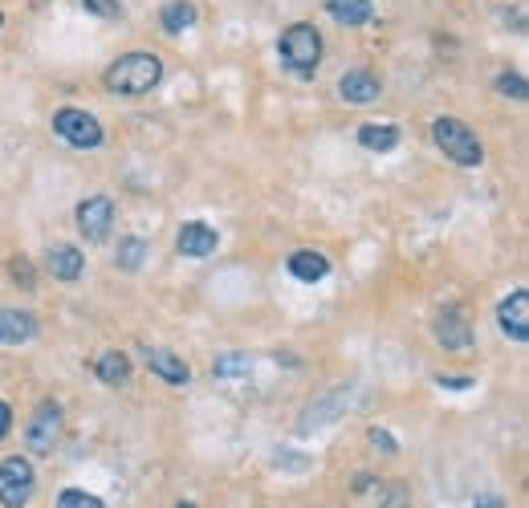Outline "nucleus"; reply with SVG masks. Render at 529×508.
Listing matches in <instances>:
<instances>
[{
    "label": "nucleus",
    "mask_w": 529,
    "mask_h": 508,
    "mask_svg": "<svg viewBox=\"0 0 529 508\" xmlns=\"http://www.w3.org/2000/svg\"><path fill=\"white\" fill-rule=\"evenodd\" d=\"M159 78H163V61L155 53H123L106 70V90L123 94V98H143L159 86Z\"/></svg>",
    "instance_id": "obj_1"
},
{
    "label": "nucleus",
    "mask_w": 529,
    "mask_h": 508,
    "mask_svg": "<svg viewBox=\"0 0 529 508\" xmlns=\"http://www.w3.org/2000/svg\"><path fill=\"white\" fill-rule=\"evenodd\" d=\"M432 139L456 167H481L485 163V147H481L477 131L468 122H460V118H436L432 122Z\"/></svg>",
    "instance_id": "obj_2"
},
{
    "label": "nucleus",
    "mask_w": 529,
    "mask_h": 508,
    "mask_svg": "<svg viewBox=\"0 0 529 508\" xmlns=\"http://www.w3.org/2000/svg\"><path fill=\"white\" fill-rule=\"evenodd\" d=\"M281 61L293 74H314L318 70V57H322V33L314 25H289L281 33Z\"/></svg>",
    "instance_id": "obj_3"
},
{
    "label": "nucleus",
    "mask_w": 529,
    "mask_h": 508,
    "mask_svg": "<svg viewBox=\"0 0 529 508\" xmlns=\"http://www.w3.org/2000/svg\"><path fill=\"white\" fill-rule=\"evenodd\" d=\"M53 135L70 147H78V151H94L102 143V122L78 106H66V110L53 114Z\"/></svg>",
    "instance_id": "obj_4"
},
{
    "label": "nucleus",
    "mask_w": 529,
    "mask_h": 508,
    "mask_svg": "<svg viewBox=\"0 0 529 508\" xmlns=\"http://www.w3.org/2000/svg\"><path fill=\"white\" fill-rule=\"evenodd\" d=\"M33 464L25 456H9L5 464H0V504L5 508H25L33 500Z\"/></svg>",
    "instance_id": "obj_5"
},
{
    "label": "nucleus",
    "mask_w": 529,
    "mask_h": 508,
    "mask_svg": "<svg viewBox=\"0 0 529 508\" xmlns=\"http://www.w3.org/2000/svg\"><path fill=\"white\" fill-rule=\"evenodd\" d=\"M57 439H62V407L53 399H45V403H37V411L25 427V443H29L33 456H45V452H53Z\"/></svg>",
    "instance_id": "obj_6"
},
{
    "label": "nucleus",
    "mask_w": 529,
    "mask_h": 508,
    "mask_svg": "<svg viewBox=\"0 0 529 508\" xmlns=\"http://www.w3.org/2000/svg\"><path fill=\"white\" fill-rule=\"evenodd\" d=\"M78 228L86 240H106V232L114 228V200L110 196H90L78 204Z\"/></svg>",
    "instance_id": "obj_7"
},
{
    "label": "nucleus",
    "mask_w": 529,
    "mask_h": 508,
    "mask_svg": "<svg viewBox=\"0 0 529 508\" xmlns=\"http://www.w3.org/2000/svg\"><path fill=\"white\" fill-rule=\"evenodd\" d=\"M497 322H501V334L513 338V342H529V293L517 289L501 301L497 309Z\"/></svg>",
    "instance_id": "obj_8"
},
{
    "label": "nucleus",
    "mask_w": 529,
    "mask_h": 508,
    "mask_svg": "<svg viewBox=\"0 0 529 508\" xmlns=\"http://www.w3.org/2000/svg\"><path fill=\"white\" fill-rule=\"evenodd\" d=\"M143 362H147V370H151V374H159L163 383H171V387H184L188 378H192L188 362H184L180 354L163 350V346H143Z\"/></svg>",
    "instance_id": "obj_9"
},
{
    "label": "nucleus",
    "mask_w": 529,
    "mask_h": 508,
    "mask_svg": "<svg viewBox=\"0 0 529 508\" xmlns=\"http://www.w3.org/2000/svg\"><path fill=\"white\" fill-rule=\"evenodd\" d=\"M436 338H440L444 350H468V346H473V326H468L464 309L448 305V309L436 317Z\"/></svg>",
    "instance_id": "obj_10"
},
{
    "label": "nucleus",
    "mask_w": 529,
    "mask_h": 508,
    "mask_svg": "<svg viewBox=\"0 0 529 508\" xmlns=\"http://www.w3.org/2000/svg\"><path fill=\"white\" fill-rule=\"evenodd\" d=\"M82 269H86V257H82V248H74V244H53L45 252V273L53 281H78Z\"/></svg>",
    "instance_id": "obj_11"
},
{
    "label": "nucleus",
    "mask_w": 529,
    "mask_h": 508,
    "mask_svg": "<svg viewBox=\"0 0 529 508\" xmlns=\"http://www.w3.org/2000/svg\"><path fill=\"white\" fill-rule=\"evenodd\" d=\"M338 94H342V102H350V106H371V102H379L383 86H379V78L367 74V70H350V74L338 78Z\"/></svg>",
    "instance_id": "obj_12"
},
{
    "label": "nucleus",
    "mask_w": 529,
    "mask_h": 508,
    "mask_svg": "<svg viewBox=\"0 0 529 508\" xmlns=\"http://www.w3.org/2000/svg\"><path fill=\"white\" fill-rule=\"evenodd\" d=\"M175 248H180L184 257L200 261V257H208V252H216V228H208L200 220H188L180 228V236H175Z\"/></svg>",
    "instance_id": "obj_13"
},
{
    "label": "nucleus",
    "mask_w": 529,
    "mask_h": 508,
    "mask_svg": "<svg viewBox=\"0 0 529 508\" xmlns=\"http://www.w3.org/2000/svg\"><path fill=\"white\" fill-rule=\"evenodd\" d=\"M37 334V317L25 309H0V342L5 346H21Z\"/></svg>",
    "instance_id": "obj_14"
},
{
    "label": "nucleus",
    "mask_w": 529,
    "mask_h": 508,
    "mask_svg": "<svg viewBox=\"0 0 529 508\" xmlns=\"http://www.w3.org/2000/svg\"><path fill=\"white\" fill-rule=\"evenodd\" d=\"M326 9H330V17H334L338 25H346V29H359V25H367V21L375 17V5H371V0H326Z\"/></svg>",
    "instance_id": "obj_15"
},
{
    "label": "nucleus",
    "mask_w": 529,
    "mask_h": 508,
    "mask_svg": "<svg viewBox=\"0 0 529 508\" xmlns=\"http://www.w3.org/2000/svg\"><path fill=\"white\" fill-rule=\"evenodd\" d=\"M289 273L298 277V281H322L326 273H330V261L322 257V252H310V248H302V252H293L289 257Z\"/></svg>",
    "instance_id": "obj_16"
},
{
    "label": "nucleus",
    "mask_w": 529,
    "mask_h": 508,
    "mask_svg": "<svg viewBox=\"0 0 529 508\" xmlns=\"http://www.w3.org/2000/svg\"><path fill=\"white\" fill-rule=\"evenodd\" d=\"M359 143L367 147V151H395L399 147V126H391V122H367V126H359Z\"/></svg>",
    "instance_id": "obj_17"
},
{
    "label": "nucleus",
    "mask_w": 529,
    "mask_h": 508,
    "mask_svg": "<svg viewBox=\"0 0 529 508\" xmlns=\"http://www.w3.org/2000/svg\"><path fill=\"white\" fill-rule=\"evenodd\" d=\"M94 374L102 378L106 387H119V383H127V378H131V358L119 354V350H110V354L94 358Z\"/></svg>",
    "instance_id": "obj_18"
},
{
    "label": "nucleus",
    "mask_w": 529,
    "mask_h": 508,
    "mask_svg": "<svg viewBox=\"0 0 529 508\" xmlns=\"http://www.w3.org/2000/svg\"><path fill=\"white\" fill-rule=\"evenodd\" d=\"M159 21H163L167 33H188L196 25V5H192V0H167Z\"/></svg>",
    "instance_id": "obj_19"
},
{
    "label": "nucleus",
    "mask_w": 529,
    "mask_h": 508,
    "mask_svg": "<svg viewBox=\"0 0 529 508\" xmlns=\"http://www.w3.org/2000/svg\"><path fill=\"white\" fill-rule=\"evenodd\" d=\"M147 240H139V236H127V240H119V248H114V261H119V269L123 273H139L143 269V261H147Z\"/></svg>",
    "instance_id": "obj_20"
},
{
    "label": "nucleus",
    "mask_w": 529,
    "mask_h": 508,
    "mask_svg": "<svg viewBox=\"0 0 529 508\" xmlns=\"http://www.w3.org/2000/svg\"><path fill=\"white\" fill-rule=\"evenodd\" d=\"M249 370H253V362H249L245 354H224V358H216V366H212L216 378H237V374H249Z\"/></svg>",
    "instance_id": "obj_21"
},
{
    "label": "nucleus",
    "mask_w": 529,
    "mask_h": 508,
    "mask_svg": "<svg viewBox=\"0 0 529 508\" xmlns=\"http://www.w3.org/2000/svg\"><path fill=\"white\" fill-rule=\"evenodd\" d=\"M57 508H106L98 496L82 492V488H66L62 496H57Z\"/></svg>",
    "instance_id": "obj_22"
},
{
    "label": "nucleus",
    "mask_w": 529,
    "mask_h": 508,
    "mask_svg": "<svg viewBox=\"0 0 529 508\" xmlns=\"http://www.w3.org/2000/svg\"><path fill=\"white\" fill-rule=\"evenodd\" d=\"M497 90H501L505 98H513V102H525V98H529V86H525L521 74H501V78H497Z\"/></svg>",
    "instance_id": "obj_23"
},
{
    "label": "nucleus",
    "mask_w": 529,
    "mask_h": 508,
    "mask_svg": "<svg viewBox=\"0 0 529 508\" xmlns=\"http://www.w3.org/2000/svg\"><path fill=\"white\" fill-rule=\"evenodd\" d=\"M82 5H86V13H94V17H102V21H114V17L123 13L119 0H82Z\"/></svg>",
    "instance_id": "obj_24"
},
{
    "label": "nucleus",
    "mask_w": 529,
    "mask_h": 508,
    "mask_svg": "<svg viewBox=\"0 0 529 508\" xmlns=\"http://www.w3.org/2000/svg\"><path fill=\"white\" fill-rule=\"evenodd\" d=\"M371 443H375V448H383V452H395V439L387 431H371Z\"/></svg>",
    "instance_id": "obj_25"
},
{
    "label": "nucleus",
    "mask_w": 529,
    "mask_h": 508,
    "mask_svg": "<svg viewBox=\"0 0 529 508\" xmlns=\"http://www.w3.org/2000/svg\"><path fill=\"white\" fill-rule=\"evenodd\" d=\"M13 431V411H9V403H0V439H5Z\"/></svg>",
    "instance_id": "obj_26"
},
{
    "label": "nucleus",
    "mask_w": 529,
    "mask_h": 508,
    "mask_svg": "<svg viewBox=\"0 0 529 508\" xmlns=\"http://www.w3.org/2000/svg\"><path fill=\"white\" fill-rule=\"evenodd\" d=\"M473 508H505V500L497 496V492H485V496H477V504Z\"/></svg>",
    "instance_id": "obj_27"
},
{
    "label": "nucleus",
    "mask_w": 529,
    "mask_h": 508,
    "mask_svg": "<svg viewBox=\"0 0 529 508\" xmlns=\"http://www.w3.org/2000/svg\"><path fill=\"white\" fill-rule=\"evenodd\" d=\"M436 383H440V387H452V391H464V387H473V378H444V374H440Z\"/></svg>",
    "instance_id": "obj_28"
},
{
    "label": "nucleus",
    "mask_w": 529,
    "mask_h": 508,
    "mask_svg": "<svg viewBox=\"0 0 529 508\" xmlns=\"http://www.w3.org/2000/svg\"><path fill=\"white\" fill-rule=\"evenodd\" d=\"M175 508H196V504H192V500H184V504H175Z\"/></svg>",
    "instance_id": "obj_29"
},
{
    "label": "nucleus",
    "mask_w": 529,
    "mask_h": 508,
    "mask_svg": "<svg viewBox=\"0 0 529 508\" xmlns=\"http://www.w3.org/2000/svg\"><path fill=\"white\" fill-rule=\"evenodd\" d=\"M0 25H5V17H0Z\"/></svg>",
    "instance_id": "obj_30"
}]
</instances>
